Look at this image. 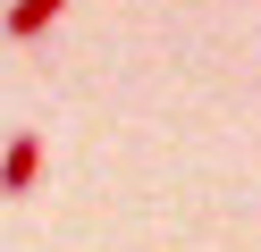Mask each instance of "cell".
<instances>
[{"label":"cell","instance_id":"2","mask_svg":"<svg viewBox=\"0 0 261 252\" xmlns=\"http://www.w3.org/2000/svg\"><path fill=\"white\" fill-rule=\"evenodd\" d=\"M68 9V0H9V17H0V34L9 42H34V34H51V17Z\"/></svg>","mask_w":261,"mask_h":252},{"label":"cell","instance_id":"1","mask_svg":"<svg viewBox=\"0 0 261 252\" xmlns=\"http://www.w3.org/2000/svg\"><path fill=\"white\" fill-rule=\"evenodd\" d=\"M34 177H42V134H9V151H0V193L9 202L34 193Z\"/></svg>","mask_w":261,"mask_h":252}]
</instances>
